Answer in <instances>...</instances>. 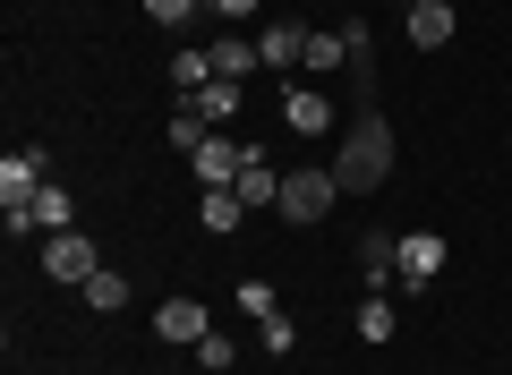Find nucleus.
I'll use <instances>...</instances> for the list:
<instances>
[{"instance_id":"16","label":"nucleus","mask_w":512,"mask_h":375,"mask_svg":"<svg viewBox=\"0 0 512 375\" xmlns=\"http://www.w3.org/2000/svg\"><path fill=\"white\" fill-rule=\"evenodd\" d=\"M205 52H214V77H231V86H248V69H265V60H256V43H239V35L205 43Z\"/></svg>"},{"instance_id":"21","label":"nucleus","mask_w":512,"mask_h":375,"mask_svg":"<svg viewBox=\"0 0 512 375\" xmlns=\"http://www.w3.org/2000/svg\"><path fill=\"white\" fill-rule=\"evenodd\" d=\"M231 358H239L231 333H205V341H197V367H205V375H231Z\"/></svg>"},{"instance_id":"12","label":"nucleus","mask_w":512,"mask_h":375,"mask_svg":"<svg viewBox=\"0 0 512 375\" xmlns=\"http://www.w3.org/2000/svg\"><path fill=\"white\" fill-rule=\"evenodd\" d=\"M197 222H205L214 239H231L239 222H248V205H239V188H205V197H197Z\"/></svg>"},{"instance_id":"8","label":"nucleus","mask_w":512,"mask_h":375,"mask_svg":"<svg viewBox=\"0 0 512 375\" xmlns=\"http://www.w3.org/2000/svg\"><path fill=\"white\" fill-rule=\"evenodd\" d=\"M410 52H444L453 43V0H410Z\"/></svg>"},{"instance_id":"24","label":"nucleus","mask_w":512,"mask_h":375,"mask_svg":"<svg viewBox=\"0 0 512 375\" xmlns=\"http://www.w3.org/2000/svg\"><path fill=\"white\" fill-rule=\"evenodd\" d=\"M214 18H256V0H205Z\"/></svg>"},{"instance_id":"18","label":"nucleus","mask_w":512,"mask_h":375,"mask_svg":"<svg viewBox=\"0 0 512 375\" xmlns=\"http://www.w3.org/2000/svg\"><path fill=\"white\" fill-rule=\"evenodd\" d=\"M86 307H94V316H120V307H128V273L94 265V273H86Z\"/></svg>"},{"instance_id":"7","label":"nucleus","mask_w":512,"mask_h":375,"mask_svg":"<svg viewBox=\"0 0 512 375\" xmlns=\"http://www.w3.org/2000/svg\"><path fill=\"white\" fill-rule=\"evenodd\" d=\"M154 333H163V341H180V350H197V341L214 333V316H205L197 299H163V307H154Z\"/></svg>"},{"instance_id":"1","label":"nucleus","mask_w":512,"mask_h":375,"mask_svg":"<svg viewBox=\"0 0 512 375\" xmlns=\"http://www.w3.org/2000/svg\"><path fill=\"white\" fill-rule=\"evenodd\" d=\"M333 179H342V197L350 188H384V179H393V128L376 120V111H359V128H350L342 137V154H333Z\"/></svg>"},{"instance_id":"17","label":"nucleus","mask_w":512,"mask_h":375,"mask_svg":"<svg viewBox=\"0 0 512 375\" xmlns=\"http://www.w3.org/2000/svg\"><path fill=\"white\" fill-rule=\"evenodd\" d=\"M197 86H214V52H205V43H197V52H171V94L188 103Z\"/></svg>"},{"instance_id":"23","label":"nucleus","mask_w":512,"mask_h":375,"mask_svg":"<svg viewBox=\"0 0 512 375\" xmlns=\"http://www.w3.org/2000/svg\"><path fill=\"white\" fill-rule=\"evenodd\" d=\"M291 341H299V324H291V316H274V324H265V350H274V358H291Z\"/></svg>"},{"instance_id":"15","label":"nucleus","mask_w":512,"mask_h":375,"mask_svg":"<svg viewBox=\"0 0 512 375\" xmlns=\"http://www.w3.org/2000/svg\"><path fill=\"white\" fill-rule=\"evenodd\" d=\"M299 69H316V77L350 69V35H342V26H308V60H299Z\"/></svg>"},{"instance_id":"2","label":"nucleus","mask_w":512,"mask_h":375,"mask_svg":"<svg viewBox=\"0 0 512 375\" xmlns=\"http://www.w3.org/2000/svg\"><path fill=\"white\" fill-rule=\"evenodd\" d=\"M333 197H342V179H333V171H291V179H282V205H274V214L308 231V222L333 214Z\"/></svg>"},{"instance_id":"10","label":"nucleus","mask_w":512,"mask_h":375,"mask_svg":"<svg viewBox=\"0 0 512 375\" xmlns=\"http://www.w3.org/2000/svg\"><path fill=\"white\" fill-rule=\"evenodd\" d=\"M231 188H239V205H248V214H256V205H282V171L265 162V145H248V171H239Z\"/></svg>"},{"instance_id":"3","label":"nucleus","mask_w":512,"mask_h":375,"mask_svg":"<svg viewBox=\"0 0 512 375\" xmlns=\"http://www.w3.org/2000/svg\"><path fill=\"white\" fill-rule=\"evenodd\" d=\"M188 171H197V188H231V179L248 171V145H231V137L214 128V137H205L197 154H188Z\"/></svg>"},{"instance_id":"11","label":"nucleus","mask_w":512,"mask_h":375,"mask_svg":"<svg viewBox=\"0 0 512 375\" xmlns=\"http://www.w3.org/2000/svg\"><path fill=\"white\" fill-rule=\"evenodd\" d=\"M282 120H291L299 137H316V128H333V103L316 86H291V77H282Z\"/></svg>"},{"instance_id":"13","label":"nucleus","mask_w":512,"mask_h":375,"mask_svg":"<svg viewBox=\"0 0 512 375\" xmlns=\"http://www.w3.org/2000/svg\"><path fill=\"white\" fill-rule=\"evenodd\" d=\"M180 111H197L205 128H222V120H239V86H231V77H214V86H197Z\"/></svg>"},{"instance_id":"5","label":"nucleus","mask_w":512,"mask_h":375,"mask_svg":"<svg viewBox=\"0 0 512 375\" xmlns=\"http://www.w3.org/2000/svg\"><path fill=\"white\" fill-rule=\"evenodd\" d=\"M444 256H453V248H444L436 231H410V239H402V265H393V273H402V290H427V282L444 273Z\"/></svg>"},{"instance_id":"22","label":"nucleus","mask_w":512,"mask_h":375,"mask_svg":"<svg viewBox=\"0 0 512 375\" xmlns=\"http://www.w3.org/2000/svg\"><path fill=\"white\" fill-rule=\"evenodd\" d=\"M197 9H205V0H146V18H154V26H188Z\"/></svg>"},{"instance_id":"19","label":"nucleus","mask_w":512,"mask_h":375,"mask_svg":"<svg viewBox=\"0 0 512 375\" xmlns=\"http://www.w3.org/2000/svg\"><path fill=\"white\" fill-rule=\"evenodd\" d=\"M393 333H402L393 299H384V290H367V307H359V341H393Z\"/></svg>"},{"instance_id":"6","label":"nucleus","mask_w":512,"mask_h":375,"mask_svg":"<svg viewBox=\"0 0 512 375\" xmlns=\"http://www.w3.org/2000/svg\"><path fill=\"white\" fill-rule=\"evenodd\" d=\"M393 265H402V239H393V231H359V282L367 290H393V282H402Z\"/></svg>"},{"instance_id":"14","label":"nucleus","mask_w":512,"mask_h":375,"mask_svg":"<svg viewBox=\"0 0 512 375\" xmlns=\"http://www.w3.org/2000/svg\"><path fill=\"white\" fill-rule=\"evenodd\" d=\"M26 231H77V205H69V188H35V214H26Z\"/></svg>"},{"instance_id":"4","label":"nucleus","mask_w":512,"mask_h":375,"mask_svg":"<svg viewBox=\"0 0 512 375\" xmlns=\"http://www.w3.org/2000/svg\"><path fill=\"white\" fill-rule=\"evenodd\" d=\"M94 265H103V256H94L86 231H52V239H43V273H52V282H86Z\"/></svg>"},{"instance_id":"20","label":"nucleus","mask_w":512,"mask_h":375,"mask_svg":"<svg viewBox=\"0 0 512 375\" xmlns=\"http://www.w3.org/2000/svg\"><path fill=\"white\" fill-rule=\"evenodd\" d=\"M239 307H248L256 324H274V316H282V299H274V282H256V273H248V282H239Z\"/></svg>"},{"instance_id":"9","label":"nucleus","mask_w":512,"mask_h":375,"mask_svg":"<svg viewBox=\"0 0 512 375\" xmlns=\"http://www.w3.org/2000/svg\"><path fill=\"white\" fill-rule=\"evenodd\" d=\"M256 60H265L274 77H291L299 60H308V26H291V18H282V26H265V35H256Z\"/></svg>"}]
</instances>
